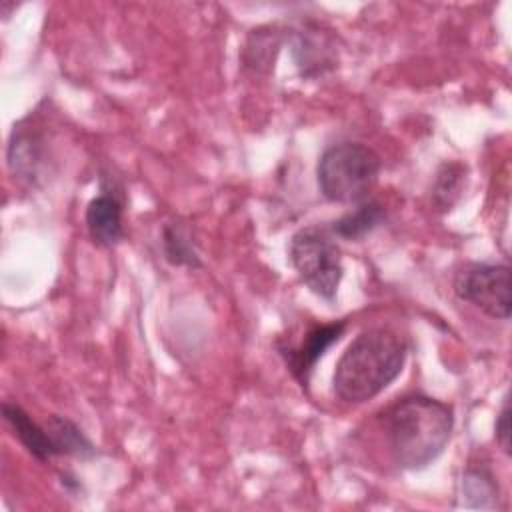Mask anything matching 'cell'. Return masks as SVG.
Instances as JSON below:
<instances>
[{
  "label": "cell",
  "mask_w": 512,
  "mask_h": 512,
  "mask_svg": "<svg viewBox=\"0 0 512 512\" xmlns=\"http://www.w3.org/2000/svg\"><path fill=\"white\" fill-rule=\"evenodd\" d=\"M382 426L396 466L422 470L446 450L454 428V412L436 398L412 394L384 412Z\"/></svg>",
  "instance_id": "6da1fadb"
},
{
  "label": "cell",
  "mask_w": 512,
  "mask_h": 512,
  "mask_svg": "<svg viewBox=\"0 0 512 512\" xmlns=\"http://www.w3.org/2000/svg\"><path fill=\"white\" fill-rule=\"evenodd\" d=\"M408 346L388 328L362 330L336 362L334 394L346 404H364L384 392L402 372Z\"/></svg>",
  "instance_id": "7a4b0ae2"
},
{
  "label": "cell",
  "mask_w": 512,
  "mask_h": 512,
  "mask_svg": "<svg viewBox=\"0 0 512 512\" xmlns=\"http://www.w3.org/2000/svg\"><path fill=\"white\" fill-rule=\"evenodd\" d=\"M382 170L380 156L366 144L340 142L318 158L316 180L322 196L338 204H358L368 198Z\"/></svg>",
  "instance_id": "3957f363"
},
{
  "label": "cell",
  "mask_w": 512,
  "mask_h": 512,
  "mask_svg": "<svg viewBox=\"0 0 512 512\" xmlns=\"http://www.w3.org/2000/svg\"><path fill=\"white\" fill-rule=\"evenodd\" d=\"M288 258L312 294L328 302L336 298L344 276L342 252L324 228L308 226L298 230L290 240Z\"/></svg>",
  "instance_id": "277c9868"
},
{
  "label": "cell",
  "mask_w": 512,
  "mask_h": 512,
  "mask_svg": "<svg viewBox=\"0 0 512 512\" xmlns=\"http://www.w3.org/2000/svg\"><path fill=\"white\" fill-rule=\"evenodd\" d=\"M456 296L494 320H508L512 310L510 268L506 264H468L456 272Z\"/></svg>",
  "instance_id": "5b68a950"
},
{
  "label": "cell",
  "mask_w": 512,
  "mask_h": 512,
  "mask_svg": "<svg viewBox=\"0 0 512 512\" xmlns=\"http://www.w3.org/2000/svg\"><path fill=\"white\" fill-rule=\"evenodd\" d=\"M344 330H346L344 320L330 322V324L314 326L312 330H308L306 336L302 338V342L296 346H278L280 356L284 358V364L288 366L290 374L302 388H308V382H310L316 362L324 356V352L334 342L340 340Z\"/></svg>",
  "instance_id": "8992f818"
},
{
  "label": "cell",
  "mask_w": 512,
  "mask_h": 512,
  "mask_svg": "<svg viewBox=\"0 0 512 512\" xmlns=\"http://www.w3.org/2000/svg\"><path fill=\"white\" fill-rule=\"evenodd\" d=\"M292 56L302 78H318L338 62L334 38L322 32L318 24H306L294 34Z\"/></svg>",
  "instance_id": "52a82bcc"
},
{
  "label": "cell",
  "mask_w": 512,
  "mask_h": 512,
  "mask_svg": "<svg viewBox=\"0 0 512 512\" xmlns=\"http://www.w3.org/2000/svg\"><path fill=\"white\" fill-rule=\"evenodd\" d=\"M86 230L94 244L102 248L116 246L124 236V208L114 194H98L86 206Z\"/></svg>",
  "instance_id": "ba28073f"
},
{
  "label": "cell",
  "mask_w": 512,
  "mask_h": 512,
  "mask_svg": "<svg viewBox=\"0 0 512 512\" xmlns=\"http://www.w3.org/2000/svg\"><path fill=\"white\" fill-rule=\"evenodd\" d=\"M2 414L8 426L12 428V434L18 438V442L26 448V452L36 458L38 462H48L56 456L52 440L44 428V424H38L30 418V414L20 408L18 404L4 402Z\"/></svg>",
  "instance_id": "9c48e42d"
},
{
  "label": "cell",
  "mask_w": 512,
  "mask_h": 512,
  "mask_svg": "<svg viewBox=\"0 0 512 512\" xmlns=\"http://www.w3.org/2000/svg\"><path fill=\"white\" fill-rule=\"evenodd\" d=\"M44 428L52 440L56 456H74L82 460L96 456V446L70 418L50 414L44 422Z\"/></svg>",
  "instance_id": "30bf717a"
},
{
  "label": "cell",
  "mask_w": 512,
  "mask_h": 512,
  "mask_svg": "<svg viewBox=\"0 0 512 512\" xmlns=\"http://www.w3.org/2000/svg\"><path fill=\"white\" fill-rule=\"evenodd\" d=\"M42 164V142L30 130L14 126L8 144V166L22 180H36Z\"/></svg>",
  "instance_id": "8fae6325"
},
{
  "label": "cell",
  "mask_w": 512,
  "mask_h": 512,
  "mask_svg": "<svg viewBox=\"0 0 512 512\" xmlns=\"http://www.w3.org/2000/svg\"><path fill=\"white\" fill-rule=\"evenodd\" d=\"M386 220V210L376 200H364L358 202V206L338 220L330 224V232L346 238V240H360L372 230H376Z\"/></svg>",
  "instance_id": "7c38bea8"
},
{
  "label": "cell",
  "mask_w": 512,
  "mask_h": 512,
  "mask_svg": "<svg viewBox=\"0 0 512 512\" xmlns=\"http://www.w3.org/2000/svg\"><path fill=\"white\" fill-rule=\"evenodd\" d=\"M462 506L466 508H496L498 486L486 468H468L460 480Z\"/></svg>",
  "instance_id": "4fadbf2b"
},
{
  "label": "cell",
  "mask_w": 512,
  "mask_h": 512,
  "mask_svg": "<svg viewBox=\"0 0 512 512\" xmlns=\"http://www.w3.org/2000/svg\"><path fill=\"white\" fill-rule=\"evenodd\" d=\"M162 248L164 258L172 266L200 268L202 260L190 232L180 222H166L162 226Z\"/></svg>",
  "instance_id": "5bb4252c"
},
{
  "label": "cell",
  "mask_w": 512,
  "mask_h": 512,
  "mask_svg": "<svg viewBox=\"0 0 512 512\" xmlns=\"http://www.w3.org/2000/svg\"><path fill=\"white\" fill-rule=\"evenodd\" d=\"M282 38L276 28H258L246 40L244 46V64L256 72H268L274 68V60Z\"/></svg>",
  "instance_id": "9a60e30c"
},
{
  "label": "cell",
  "mask_w": 512,
  "mask_h": 512,
  "mask_svg": "<svg viewBox=\"0 0 512 512\" xmlns=\"http://www.w3.org/2000/svg\"><path fill=\"white\" fill-rule=\"evenodd\" d=\"M462 172L464 170L460 164H444V168L438 172L434 198L442 208L452 206V196L458 194L462 184Z\"/></svg>",
  "instance_id": "2e32d148"
},
{
  "label": "cell",
  "mask_w": 512,
  "mask_h": 512,
  "mask_svg": "<svg viewBox=\"0 0 512 512\" xmlns=\"http://www.w3.org/2000/svg\"><path fill=\"white\" fill-rule=\"evenodd\" d=\"M494 436H496V442L500 444L502 452L510 454V402H508V396H504L502 408H500V412L496 416Z\"/></svg>",
  "instance_id": "e0dca14e"
}]
</instances>
